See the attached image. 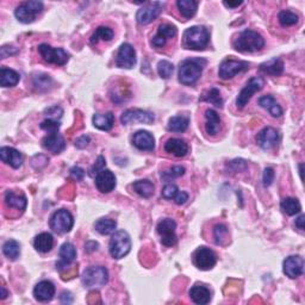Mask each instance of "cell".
I'll list each match as a JSON object with an SVG mask.
<instances>
[{"instance_id": "62", "label": "cell", "mask_w": 305, "mask_h": 305, "mask_svg": "<svg viewBox=\"0 0 305 305\" xmlns=\"http://www.w3.org/2000/svg\"><path fill=\"white\" fill-rule=\"evenodd\" d=\"M303 167H304V165H303V164H300V165H299V173H300L301 180H303Z\"/></svg>"}, {"instance_id": "58", "label": "cell", "mask_w": 305, "mask_h": 305, "mask_svg": "<svg viewBox=\"0 0 305 305\" xmlns=\"http://www.w3.org/2000/svg\"><path fill=\"white\" fill-rule=\"evenodd\" d=\"M98 247H99V245H98L97 242L90 241L85 245V250H86L87 253H92V252H94V250L98 249Z\"/></svg>"}, {"instance_id": "18", "label": "cell", "mask_w": 305, "mask_h": 305, "mask_svg": "<svg viewBox=\"0 0 305 305\" xmlns=\"http://www.w3.org/2000/svg\"><path fill=\"white\" fill-rule=\"evenodd\" d=\"M96 187L101 193H110L116 187V177L110 169H101L96 175Z\"/></svg>"}, {"instance_id": "30", "label": "cell", "mask_w": 305, "mask_h": 305, "mask_svg": "<svg viewBox=\"0 0 305 305\" xmlns=\"http://www.w3.org/2000/svg\"><path fill=\"white\" fill-rule=\"evenodd\" d=\"M260 70L270 74V75H280L284 72V62L279 57H273V59L260 64Z\"/></svg>"}, {"instance_id": "27", "label": "cell", "mask_w": 305, "mask_h": 305, "mask_svg": "<svg viewBox=\"0 0 305 305\" xmlns=\"http://www.w3.org/2000/svg\"><path fill=\"white\" fill-rule=\"evenodd\" d=\"M5 203L9 208H13L18 211H24L26 209V197L23 193H16L13 191H8L5 193Z\"/></svg>"}, {"instance_id": "41", "label": "cell", "mask_w": 305, "mask_h": 305, "mask_svg": "<svg viewBox=\"0 0 305 305\" xmlns=\"http://www.w3.org/2000/svg\"><path fill=\"white\" fill-rule=\"evenodd\" d=\"M213 237L216 245L224 246L229 241V230L224 224H217L213 228Z\"/></svg>"}, {"instance_id": "39", "label": "cell", "mask_w": 305, "mask_h": 305, "mask_svg": "<svg viewBox=\"0 0 305 305\" xmlns=\"http://www.w3.org/2000/svg\"><path fill=\"white\" fill-rule=\"evenodd\" d=\"M3 253L10 260H17L20 255V245L16 240H9L3 246Z\"/></svg>"}, {"instance_id": "4", "label": "cell", "mask_w": 305, "mask_h": 305, "mask_svg": "<svg viewBox=\"0 0 305 305\" xmlns=\"http://www.w3.org/2000/svg\"><path fill=\"white\" fill-rule=\"evenodd\" d=\"M81 281L87 289H98L107 284L108 272L104 266H91L85 270Z\"/></svg>"}, {"instance_id": "59", "label": "cell", "mask_w": 305, "mask_h": 305, "mask_svg": "<svg viewBox=\"0 0 305 305\" xmlns=\"http://www.w3.org/2000/svg\"><path fill=\"white\" fill-rule=\"evenodd\" d=\"M304 222H305V216L304 215H300L298 218L296 219V226L299 230H304Z\"/></svg>"}, {"instance_id": "42", "label": "cell", "mask_w": 305, "mask_h": 305, "mask_svg": "<svg viewBox=\"0 0 305 305\" xmlns=\"http://www.w3.org/2000/svg\"><path fill=\"white\" fill-rule=\"evenodd\" d=\"M278 18H279V22L280 24L283 26H291V25H294L297 24L298 20H299V18H298V16L296 15V13L291 12V11H281L279 13V16H278Z\"/></svg>"}, {"instance_id": "2", "label": "cell", "mask_w": 305, "mask_h": 305, "mask_svg": "<svg viewBox=\"0 0 305 305\" xmlns=\"http://www.w3.org/2000/svg\"><path fill=\"white\" fill-rule=\"evenodd\" d=\"M234 48L241 53H254L261 50L265 46V40L259 32L253 30H245L233 42Z\"/></svg>"}, {"instance_id": "50", "label": "cell", "mask_w": 305, "mask_h": 305, "mask_svg": "<svg viewBox=\"0 0 305 305\" xmlns=\"http://www.w3.org/2000/svg\"><path fill=\"white\" fill-rule=\"evenodd\" d=\"M228 167L232 169L233 172H242L247 168V162L242 160V159H236V160L229 162Z\"/></svg>"}, {"instance_id": "32", "label": "cell", "mask_w": 305, "mask_h": 305, "mask_svg": "<svg viewBox=\"0 0 305 305\" xmlns=\"http://www.w3.org/2000/svg\"><path fill=\"white\" fill-rule=\"evenodd\" d=\"M20 75L16 70L10 68L0 69V85L2 87H13L19 83Z\"/></svg>"}, {"instance_id": "36", "label": "cell", "mask_w": 305, "mask_h": 305, "mask_svg": "<svg viewBox=\"0 0 305 305\" xmlns=\"http://www.w3.org/2000/svg\"><path fill=\"white\" fill-rule=\"evenodd\" d=\"M117 223L113 219L110 218H100L94 223V229L97 230L100 235H110V234L115 233L116 230Z\"/></svg>"}, {"instance_id": "13", "label": "cell", "mask_w": 305, "mask_h": 305, "mask_svg": "<svg viewBox=\"0 0 305 305\" xmlns=\"http://www.w3.org/2000/svg\"><path fill=\"white\" fill-rule=\"evenodd\" d=\"M39 52L46 62L59 64V66H63L69 59V55L62 48H53L46 43L39 47Z\"/></svg>"}, {"instance_id": "20", "label": "cell", "mask_w": 305, "mask_h": 305, "mask_svg": "<svg viewBox=\"0 0 305 305\" xmlns=\"http://www.w3.org/2000/svg\"><path fill=\"white\" fill-rule=\"evenodd\" d=\"M33 296L39 301H49L55 296V286L52 281L42 280L33 289Z\"/></svg>"}, {"instance_id": "38", "label": "cell", "mask_w": 305, "mask_h": 305, "mask_svg": "<svg viewBox=\"0 0 305 305\" xmlns=\"http://www.w3.org/2000/svg\"><path fill=\"white\" fill-rule=\"evenodd\" d=\"M280 208L283 210V212L286 213V215L294 216L300 212L301 205L296 198H285L283 202H281Z\"/></svg>"}, {"instance_id": "34", "label": "cell", "mask_w": 305, "mask_h": 305, "mask_svg": "<svg viewBox=\"0 0 305 305\" xmlns=\"http://www.w3.org/2000/svg\"><path fill=\"white\" fill-rule=\"evenodd\" d=\"M177 6L178 9L180 10L181 15L184 16L185 18L189 19L197 12L198 3L195 2V0H178Z\"/></svg>"}, {"instance_id": "12", "label": "cell", "mask_w": 305, "mask_h": 305, "mask_svg": "<svg viewBox=\"0 0 305 305\" xmlns=\"http://www.w3.org/2000/svg\"><path fill=\"white\" fill-rule=\"evenodd\" d=\"M154 121V115L151 112H148V111L141 110V108H129V110H125L121 116V122L124 125L135 123L151 124Z\"/></svg>"}, {"instance_id": "5", "label": "cell", "mask_w": 305, "mask_h": 305, "mask_svg": "<svg viewBox=\"0 0 305 305\" xmlns=\"http://www.w3.org/2000/svg\"><path fill=\"white\" fill-rule=\"evenodd\" d=\"M131 249V240L130 236L124 230H118L112 235L110 241L108 250H110L111 256L113 259L120 260L122 257L127 256Z\"/></svg>"}, {"instance_id": "35", "label": "cell", "mask_w": 305, "mask_h": 305, "mask_svg": "<svg viewBox=\"0 0 305 305\" xmlns=\"http://www.w3.org/2000/svg\"><path fill=\"white\" fill-rule=\"evenodd\" d=\"M189 120L185 116H174L169 118L168 121V130L173 133H182L188 128Z\"/></svg>"}, {"instance_id": "51", "label": "cell", "mask_w": 305, "mask_h": 305, "mask_svg": "<svg viewBox=\"0 0 305 305\" xmlns=\"http://www.w3.org/2000/svg\"><path fill=\"white\" fill-rule=\"evenodd\" d=\"M274 169L271 168V167H267L265 169V172H263V175H262V181H263V185L266 186H271L272 185V182L274 180Z\"/></svg>"}, {"instance_id": "28", "label": "cell", "mask_w": 305, "mask_h": 305, "mask_svg": "<svg viewBox=\"0 0 305 305\" xmlns=\"http://www.w3.org/2000/svg\"><path fill=\"white\" fill-rule=\"evenodd\" d=\"M54 246V237L49 233H41L40 235L35 237L33 241V247L37 252L40 253H48L53 249Z\"/></svg>"}, {"instance_id": "3", "label": "cell", "mask_w": 305, "mask_h": 305, "mask_svg": "<svg viewBox=\"0 0 305 305\" xmlns=\"http://www.w3.org/2000/svg\"><path fill=\"white\" fill-rule=\"evenodd\" d=\"M209 31L204 26H192L184 32V46L187 49L202 50L209 45Z\"/></svg>"}, {"instance_id": "53", "label": "cell", "mask_w": 305, "mask_h": 305, "mask_svg": "<svg viewBox=\"0 0 305 305\" xmlns=\"http://www.w3.org/2000/svg\"><path fill=\"white\" fill-rule=\"evenodd\" d=\"M70 177H72L74 180L81 181L85 177V171L80 167H73L70 169Z\"/></svg>"}, {"instance_id": "43", "label": "cell", "mask_w": 305, "mask_h": 305, "mask_svg": "<svg viewBox=\"0 0 305 305\" xmlns=\"http://www.w3.org/2000/svg\"><path fill=\"white\" fill-rule=\"evenodd\" d=\"M185 174V168L181 166H174V167L167 169V171L161 173V177L166 181H171L173 179L180 178Z\"/></svg>"}, {"instance_id": "26", "label": "cell", "mask_w": 305, "mask_h": 305, "mask_svg": "<svg viewBox=\"0 0 305 305\" xmlns=\"http://www.w3.org/2000/svg\"><path fill=\"white\" fill-rule=\"evenodd\" d=\"M165 150L169 154H173L174 157L182 158L188 152V145L180 138H169L165 143Z\"/></svg>"}, {"instance_id": "61", "label": "cell", "mask_w": 305, "mask_h": 305, "mask_svg": "<svg viewBox=\"0 0 305 305\" xmlns=\"http://www.w3.org/2000/svg\"><path fill=\"white\" fill-rule=\"evenodd\" d=\"M0 291H2V294H0V298H2V299H5V298L9 296V292H8V291H6V289H5L4 286L0 287Z\"/></svg>"}, {"instance_id": "7", "label": "cell", "mask_w": 305, "mask_h": 305, "mask_svg": "<svg viewBox=\"0 0 305 305\" xmlns=\"http://www.w3.org/2000/svg\"><path fill=\"white\" fill-rule=\"evenodd\" d=\"M49 224L53 232L57 234H67L73 228L74 218L68 210L61 209L53 213Z\"/></svg>"}, {"instance_id": "9", "label": "cell", "mask_w": 305, "mask_h": 305, "mask_svg": "<svg viewBox=\"0 0 305 305\" xmlns=\"http://www.w3.org/2000/svg\"><path fill=\"white\" fill-rule=\"evenodd\" d=\"M263 87V80L259 77H254L252 79H249L248 83L246 84V86L241 90V92L239 93V96L236 98V106L237 108H243L247 104L249 103V100L252 99V97L256 92L262 90Z\"/></svg>"}, {"instance_id": "14", "label": "cell", "mask_w": 305, "mask_h": 305, "mask_svg": "<svg viewBox=\"0 0 305 305\" xmlns=\"http://www.w3.org/2000/svg\"><path fill=\"white\" fill-rule=\"evenodd\" d=\"M116 64L120 68L131 69L136 64V52L129 43H123L118 49Z\"/></svg>"}, {"instance_id": "25", "label": "cell", "mask_w": 305, "mask_h": 305, "mask_svg": "<svg viewBox=\"0 0 305 305\" xmlns=\"http://www.w3.org/2000/svg\"><path fill=\"white\" fill-rule=\"evenodd\" d=\"M205 130L210 136H215L221 130V117L212 108L205 111Z\"/></svg>"}, {"instance_id": "15", "label": "cell", "mask_w": 305, "mask_h": 305, "mask_svg": "<svg viewBox=\"0 0 305 305\" xmlns=\"http://www.w3.org/2000/svg\"><path fill=\"white\" fill-rule=\"evenodd\" d=\"M164 8V4L160 2L149 3L147 6L140 9L136 13V19L141 25H147L149 23H151L152 20H155L160 16Z\"/></svg>"}, {"instance_id": "52", "label": "cell", "mask_w": 305, "mask_h": 305, "mask_svg": "<svg viewBox=\"0 0 305 305\" xmlns=\"http://www.w3.org/2000/svg\"><path fill=\"white\" fill-rule=\"evenodd\" d=\"M105 165H106V161H105V159L101 157H98V159H97V162H96V165L93 166L92 168H91V171H90V175H94V173H96V174H98V173H99L101 169H104V167H105Z\"/></svg>"}, {"instance_id": "45", "label": "cell", "mask_w": 305, "mask_h": 305, "mask_svg": "<svg viewBox=\"0 0 305 305\" xmlns=\"http://www.w3.org/2000/svg\"><path fill=\"white\" fill-rule=\"evenodd\" d=\"M173 70H174V66L168 61H160L158 63V73L162 79H169L172 77Z\"/></svg>"}, {"instance_id": "10", "label": "cell", "mask_w": 305, "mask_h": 305, "mask_svg": "<svg viewBox=\"0 0 305 305\" xmlns=\"http://www.w3.org/2000/svg\"><path fill=\"white\" fill-rule=\"evenodd\" d=\"M249 68V63L246 61H239L234 59H226L219 64L218 77L223 80L232 79L239 73L246 72Z\"/></svg>"}, {"instance_id": "60", "label": "cell", "mask_w": 305, "mask_h": 305, "mask_svg": "<svg viewBox=\"0 0 305 305\" xmlns=\"http://www.w3.org/2000/svg\"><path fill=\"white\" fill-rule=\"evenodd\" d=\"M223 4L229 9H235V8H239L240 5H242L243 2H224Z\"/></svg>"}, {"instance_id": "40", "label": "cell", "mask_w": 305, "mask_h": 305, "mask_svg": "<svg viewBox=\"0 0 305 305\" xmlns=\"http://www.w3.org/2000/svg\"><path fill=\"white\" fill-rule=\"evenodd\" d=\"M113 39V30L107 26H99L92 36H91V43H98L99 41H111Z\"/></svg>"}, {"instance_id": "47", "label": "cell", "mask_w": 305, "mask_h": 305, "mask_svg": "<svg viewBox=\"0 0 305 305\" xmlns=\"http://www.w3.org/2000/svg\"><path fill=\"white\" fill-rule=\"evenodd\" d=\"M40 127H41V129H42V130L47 131L48 134H57V131H59L61 124H60L59 121L50 120V118H49V120H46L45 122H42Z\"/></svg>"}, {"instance_id": "56", "label": "cell", "mask_w": 305, "mask_h": 305, "mask_svg": "<svg viewBox=\"0 0 305 305\" xmlns=\"http://www.w3.org/2000/svg\"><path fill=\"white\" fill-rule=\"evenodd\" d=\"M60 300H61V303H62V304H70V303H73L72 293L67 292V291H64V292L61 293Z\"/></svg>"}, {"instance_id": "54", "label": "cell", "mask_w": 305, "mask_h": 305, "mask_svg": "<svg viewBox=\"0 0 305 305\" xmlns=\"http://www.w3.org/2000/svg\"><path fill=\"white\" fill-rule=\"evenodd\" d=\"M187 201H188V195L186 192H178V195L175 196V198H174L175 204H178V205L185 204Z\"/></svg>"}, {"instance_id": "19", "label": "cell", "mask_w": 305, "mask_h": 305, "mask_svg": "<svg viewBox=\"0 0 305 305\" xmlns=\"http://www.w3.org/2000/svg\"><path fill=\"white\" fill-rule=\"evenodd\" d=\"M59 255H60V261L56 263V269L61 272V271L64 270L67 266H69L70 263H73L74 261H75L77 259L75 247L69 242L63 243L60 248Z\"/></svg>"}, {"instance_id": "49", "label": "cell", "mask_w": 305, "mask_h": 305, "mask_svg": "<svg viewBox=\"0 0 305 305\" xmlns=\"http://www.w3.org/2000/svg\"><path fill=\"white\" fill-rule=\"evenodd\" d=\"M46 116H48L50 120H60L63 115V110L60 106H52L49 108H47L45 111Z\"/></svg>"}, {"instance_id": "8", "label": "cell", "mask_w": 305, "mask_h": 305, "mask_svg": "<svg viewBox=\"0 0 305 305\" xmlns=\"http://www.w3.org/2000/svg\"><path fill=\"white\" fill-rule=\"evenodd\" d=\"M177 223L171 218H165L159 222L157 226V232L160 235V241L166 247H173L177 245L178 237L175 234Z\"/></svg>"}, {"instance_id": "44", "label": "cell", "mask_w": 305, "mask_h": 305, "mask_svg": "<svg viewBox=\"0 0 305 305\" xmlns=\"http://www.w3.org/2000/svg\"><path fill=\"white\" fill-rule=\"evenodd\" d=\"M177 28L174 25L168 24V23H165V24H161L158 29V36L162 37V39L167 41L168 39H173V37L177 36Z\"/></svg>"}, {"instance_id": "46", "label": "cell", "mask_w": 305, "mask_h": 305, "mask_svg": "<svg viewBox=\"0 0 305 305\" xmlns=\"http://www.w3.org/2000/svg\"><path fill=\"white\" fill-rule=\"evenodd\" d=\"M52 78L47 75V74H39V75L33 78V85L40 90H48L52 86Z\"/></svg>"}, {"instance_id": "17", "label": "cell", "mask_w": 305, "mask_h": 305, "mask_svg": "<svg viewBox=\"0 0 305 305\" xmlns=\"http://www.w3.org/2000/svg\"><path fill=\"white\" fill-rule=\"evenodd\" d=\"M284 273L291 279H296L304 272V260L300 255H291L284 261Z\"/></svg>"}, {"instance_id": "11", "label": "cell", "mask_w": 305, "mask_h": 305, "mask_svg": "<svg viewBox=\"0 0 305 305\" xmlns=\"http://www.w3.org/2000/svg\"><path fill=\"white\" fill-rule=\"evenodd\" d=\"M192 260L195 266L198 270L209 271L211 270L217 262V256L212 249L206 248V247H199V248L193 253Z\"/></svg>"}, {"instance_id": "23", "label": "cell", "mask_w": 305, "mask_h": 305, "mask_svg": "<svg viewBox=\"0 0 305 305\" xmlns=\"http://www.w3.org/2000/svg\"><path fill=\"white\" fill-rule=\"evenodd\" d=\"M43 148L47 150L53 152V154H59L66 148V141L59 134H48L42 141Z\"/></svg>"}, {"instance_id": "37", "label": "cell", "mask_w": 305, "mask_h": 305, "mask_svg": "<svg viewBox=\"0 0 305 305\" xmlns=\"http://www.w3.org/2000/svg\"><path fill=\"white\" fill-rule=\"evenodd\" d=\"M199 100L206 101V103L215 105L217 107H223V99L221 97V92H219V90H217L216 87H212V89L206 91L205 93H203L201 98H199Z\"/></svg>"}, {"instance_id": "16", "label": "cell", "mask_w": 305, "mask_h": 305, "mask_svg": "<svg viewBox=\"0 0 305 305\" xmlns=\"http://www.w3.org/2000/svg\"><path fill=\"white\" fill-rule=\"evenodd\" d=\"M279 133H278L276 129L272 127H267L257 134L256 143L262 149H265V150H269V149L276 147L278 142H279Z\"/></svg>"}, {"instance_id": "24", "label": "cell", "mask_w": 305, "mask_h": 305, "mask_svg": "<svg viewBox=\"0 0 305 305\" xmlns=\"http://www.w3.org/2000/svg\"><path fill=\"white\" fill-rule=\"evenodd\" d=\"M189 297H191L193 303L198 305H205L211 300V292H210V290L206 286L201 285V284H196L189 290Z\"/></svg>"}, {"instance_id": "22", "label": "cell", "mask_w": 305, "mask_h": 305, "mask_svg": "<svg viewBox=\"0 0 305 305\" xmlns=\"http://www.w3.org/2000/svg\"><path fill=\"white\" fill-rule=\"evenodd\" d=\"M0 159L12 168H19L23 164V155L17 149L11 147H3L0 149Z\"/></svg>"}, {"instance_id": "31", "label": "cell", "mask_w": 305, "mask_h": 305, "mask_svg": "<svg viewBox=\"0 0 305 305\" xmlns=\"http://www.w3.org/2000/svg\"><path fill=\"white\" fill-rule=\"evenodd\" d=\"M259 105L261 107L266 108L273 117H280L283 115V108L277 103L272 96H263L259 99Z\"/></svg>"}, {"instance_id": "33", "label": "cell", "mask_w": 305, "mask_h": 305, "mask_svg": "<svg viewBox=\"0 0 305 305\" xmlns=\"http://www.w3.org/2000/svg\"><path fill=\"white\" fill-rule=\"evenodd\" d=\"M133 187H134V191L136 192L138 196H141V197H143V198H149L154 195L155 186L151 181H149V180L135 181Z\"/></svg>"}, {"instance_id": "29", "label": "cell", "mask_w": 305, "mask_h": 305, "mask_svg": "<svg viewBox=\"0 0 305 305\" xmlns=\"http://www.w3.org/2000/svg\"><path fill=\"white\" fill-rule=\"evenodd\" d=\"M93 125L97 129L103 131H110L113 127L115 123V116L112 112H106V113H96L92 118Z\"/></svg>"}, {"instance_id": "21", "label": "cell", "mask_w": 305, "mask_h": 305, "mask_svg": "<svg viewBox=\"0 0 305 305\" xmlns=\"http://www.w3.org/2000/svg\"><path fill=\"white\" fill-rule=\"evenodd\" d=\"M133 144L140 150L151 151L155 148V140L154 136L145 130H140L136 134H134Z\"/></svg>"}, {"instance_id": "57", "label": "cell", "mask_w": 305, "mask_h": 305, "mask_svg": "<svg viewBox=\"0 0 305 305\" xmlns=\"http://www.w3.org/2000/svg\"><path fill=\"white\" fill-rule=\"evenodd\" d=\"M151 45L154 47H157V48H161V47H164L166 45V40H164L160 36L155 35L151 40Z\"/></svg>"}, {"instance_id": "48", "label": "cell", "mask_w": 305, "mask_h": 305, "mask_svg": "<svg viewBox=\"0 0 305 305\" xmlns=\"http://www.w3.org/2000/svg\"><path fill=\"white\" fill-rule=\"evenodd\" d=\"M179 189L175 185L173 184H167L165 186L164 188H162V197H164L165 199H168V201H171V199H174L175 196L178 195Z\"/></svg>"}, {"instance_id": "55", "label": "cell", "mask_w": 305, "mask_h": 305, "mask_svg": "<svg viewBox=\"0 0 305 305\" xmlns=\"http://www.w3.org/2000/svg\"><path fill=\"white\" fill-rule=\"evenodd\" d=\"M89 143H90L89 136H81L75 141V147L79 149H83V148H86L87 145H89Z\"/></svg>"}, {"instance_id": "6", "label": "cell", "mask_w": 305, "mask_h": 305, "mask_svg": "<svg viewBox=\"0 0 305 305\" xmlns=\"http://www.w3.org/2000/svg\"><path fill=\"white\" fill-rule=\"evenodd\" d=\"M42 10L43 3L36 2V0H30V2H25L23 4H20L16 9L15 16L20 23L29 24V23H32L36 19V17L42 12Z\"/></svg>"}, {"instance_id": "1", "label": "cell", "mask_w": 305, "mask_h": 305, "mask_svg": "<svg viewBox=\"0 0 305 305\" xmlns=\"http://www.w3.org/2000/svg\"><path fill=\"white\" fill-rule=\"evenodd\" d=\"M205 64L206 61L204 59H199V57L182 61L179 67V81L182 85H193L197 83Z\"/></svg>"}]
</instances>
